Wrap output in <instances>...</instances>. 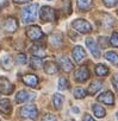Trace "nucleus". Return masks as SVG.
Listing matches in <instances>:
<instances>
[{
  "mask_svg": "<svg viewBox=\"0 0 118 121\" xmlns=\"http://www.w3.org/2000/svg\"><path fill=\"white\" fill-rule=\"evenodd\" d=\"M73 95L75 96V99H84L87 95V91L82 87H76L73 91Z\"/></svg>",
  "mask_w": 118,
  "mask_h": 121,
  "instance_id": "nucleus-27",
  "label": "nucleus"
},
{
  "mask_svg": "<svg viewBox=\"0 0 118 121\" xmlns=\"http://www.w3.org/2000/svg\"><path fill=\"white\" fill-rule=\"evenodd\" d=\"M41 121H57V120H56V116H55V115L48 113V114H45V115L42 117Z\"/></svg>",
  "mask_w": 118,
  "mask_h": 121,
  "instance_id": "nucleus-32",
  "label": "nucleus"
},
{
  "mask_svg": "<svg viewBox=\"0 0 118 121\" xmlns=\"http://www.w3.org/2000/svg\"><path fill=\"white\" fill-rule=\"evenodd\" d=\"M99 42H100V44H101L100 46H101V48H104V49L109 45V39H107V38H105V37H100V38H99Z\"/></svg>",
  "mask_w": 118,
  "mask_h": 121,
  "instance_id": "nucleus-34",
  "label": "nucleus"
},
{
  "mask_svg": "<svg viewBox=\"0 0 118 121\" xmlns=\"http://www.w3.org/2000/svg\"><path fill=\"white\" fill-rule=\"evenodd\" d=\"M39 17L42 22H54L56 19V12L50 6H43L39 10Z\"/></svg>",
  "mask_w": 118,
  "mask_h": 121,
  "instance_id": "nucleus-3",
  "label": "nucleus"
},
{
  "mask_svg": "<svg viewBox=\"0 0 118 121\" xmlns=\"http://www.w3.org/2000/svg\"><path fill=\"white\" fill-rule=\"evenodd\" d=\"M30 65L32 69H41L43 67V59L39 58V57H32L31 60H30Z\"/></svg>",
  "mask_w": 118,
  "mask_h": 121,
  "instance_id": "nucleus-23",
  "label": "nucleus"
},
{
  "mask_svg": "<svg viewBox=\"0 0 118 121\" xmlns=\"http://www.w3.org/2000/svg\"><path fill=\"white\" fill-rule=\"evenodd\" d=\"M31 53H32L35 57L42 58V57L45 56V46H44L43 44H39V43L33 44V45L31 46Z\"/></svg>",
  "mask_w": 118,
  "mask_h": 121,
  "instance_id": "nucleus-14",
  "label": "nucleus"
},
{
  "mask_svg": "<svg viewBox=\"0 0 118 121\" xmlns=\"http://www.w3.org/2000/svg\"><path fill=\"white\" fill-rule=\"evenodd\" d=\"M72 55H73V58H74V60H75L76 63L84 62L85 58H86V51H85V49H84L82 46H80V45H76V46L73 49Z\"/></svg>",
  "mask_w": 118,
  "mask_h": 121,
  "instance_id": "nucleus-10",
  "label": "nucleus"
},
{
  "mask_svg": "<svg viewBox=\"0 0 118 121\" xmlns=\"http://www.w3.org/2000/svg\"><path fill=\"white\" fill-rule=\"evenodd\" d=\"M93 5V0H78V6L81 11H88Z\"/></svg>",
  "mask_w": 118,
  "mask_h": 121,
  "instance_id": "nucleus-22",
  "label": "nucleus"
},
{
  "mask_svg": "<svg viewBox=\"0 0 118 121\" xmlns=\"http://www.w3.org/2000/svg\"><path fill=\"white\" fill-rule=\"evenodd\" d=\"M86 45H87V48L90 49V51L92 52V55L95 58L100 57V49H99L100 46L97 44V42L93 38H86Z\"/></svg>",
  "mask_w": 118,
  "mask_h": 121,
  "instance_id": "nucleus-11",
  "label": "nucleus"
},
{
  "mask_svg": "<svg viewBox=\"0 0 118 121\" xmlns=\"http://www.w3.org/2000/svg\"><path fill=\"white\" fill-rule=\"evenodd\" d=\"M37 12H38V4H31L26 6L22 11V22L24 24L33 23L37 18Z\"/></svg>",
  "mask_w": 118,
  "mask_h": 121,
  "instance_id": "nucleus-1",
  "label": "nucleus"
},
{
  "mask_svg": "<svg viewBox=\"0 0 118 121\" xmlns=\"http://www.w3.org/2000/svg\"><path fill=\"white\" fill-rule=\"evenodd\" d=\"M69 87V81L66 77H61L58 80V89L60 90H66Z\"/></svg>",
  "mask_w": 118,
  "mask_h": 121,
  "instance_id": "nucleus-29",
  "label": "nucleus"
},
{
  "mask_svg": "<svg viewBox=\"0 0 118 121\" xmlns=\"http://www.w3.org/2000/svg\"><path fill=\"white\" fill-rule=\"evenodd\" d=\"M50 43L54 45V46H58L61 43H62V35L61 33H55L51 36L50 38Z\"/></svg>",
  "mask_w": 118,
  "mask_h": 121,
  "instance_id": "nucleus-28",
  "label": "nucleus"
},
{
  "mask_svg": "<svg viewBox=\"0 0 118 121\" xmlns=\"http://www.w3.org/2000/svg\"><path fill=\"white\" fill-rule=\"evenodd\" d=\"M112 84H113V87L116 88V90H118V74H116V75L112 77Z\"/></svg>",
  "mask_w": 118,
  "mask_h": 121,
  "instance_id": "nucleus-35",
  "label": "nucleus"
},
{
  "mask_svg": "<svg viewBox=\"0 0 118 121\" xmlns=\"http://www.w3.org/2000/svg\"><path fill=\"white\" fill-rule=\"evenodd\" d=\"M23 82H24L26 86H29V87H36V86L38 84L39 80H38V77H37L36 75L28 74V75L23 76Z\"/></svg>",
  "mask_w": 118,
  "mask_h": 121,
  "instance_id": "nucleus-17",
  "label": "nucleus"
},
{
  "mask_svg": "<svg viewBox=\"0 0 118 121\" xmlns=\"http://www.w3.org/2000/svg\"><path fill=\"white\" fill-rule=\"evenodd\" d=\"M44 71L48 75H54L58 71V65L55 62H51V60H48V62L44 63Z\"/></svg>",
  "mask_w": 118,
  "mask_h": 121,
  "instance_id": "nucleus-19",
  "label": "nucleus"
},
{
  "mask_svg": "<svg viewBox=\"0 0 118 121\" xmlns=\"http://www.w3.org/2000/svg\"><path fill=\"white\" fill-rule=\"evenodd\" d=\"M36 99V94L32 91L28 90H20L16 95V102L17 103H24V102H30Z\"/></svg>",
  "mask_w": 118,
  "mask_h": 121,
  "instance_id": "nucleus-6",
  "label": "nucleus"
},
{
  "mask_svg": "<svg viewBox=\"0 0 118 121\" xmlns=\"http://www.w3.org/2000/svg\"><path fill=\"white\" fill-rule=\"evenodd\" d=\"M26 36H28L31 40L38 42V40H41V39L44 37V33H43V31L41 30L39 26L32 25V26H29V27L26 29Z\"/></svg>",
  "mask_w": 118,
  "mask_h": 121,
  "instance_id": "nucleus-4",
  "label": "nucleus"
},
{
  "mask_svg": "<svg viewBox=\"0 0 118 121\" xmlns=\"http://www.w3.org/2000/svg\"><path fill=\"white\" fill-rule=\"evenodd\" d=\"M98 101L99 102H103L105 104H109V106H112L114 103V96L112 94V91H104L103 94H100L98 96Z\"/></svg>",
  "mask_w": 118,
  "mask_h": 121,
  "instance_id": "nucleus-12",
  "label": "nucleus"
},
{
  "mask_svg": "<svg viewBox=\"0 0 118 121\" xmlns=\"http://www.w3.org/2000/svg\"><path fill=\"white\" fill-rule=\"evenodd\" d=\"M29 1H31V0H13V3L16 4H26Z\"/></svg>",
  "mask_w": 118,
  "mask_h": 121,
  "instance_id": "nucleus-37",
  "label": "nucleus"
},
{
  "mask_svg": "<svg viewBox=\"0 0 118 121\" xmlns=\"http://www.w3.org/2000/svg\"><path fill=\"white\" fill-rule=\"evenodd\" d=\"M11 112H12V106H11L10 100L7 99L0 100V113H3L5 115H10Z\"/></svg>",
  "mask_w": 118,
  "mask_h": 121,
  "instance_id": "nucleus-16",
  "label": "nucleus"
},
{
  "mask_svg": "<svg viewBox=\"0 0 118 121\" xmlns=\"http://www.w3.org/2000/svg\"><path fill=\"white\" fill-rule=\"evenodd\" d=\"M99 23L104 27H111L114 22H113V18L110 14H107V13H100L99 14Z\"/></svg>",
  "mask_w": 118,
  "mask_h": 121,
  "instance_id": "nucleus-15",
  "label": "nucleus"
},
{
  "mask_svg": "<svg viewBox=\"0 0 118 121\" xmlns=\"http://www.w3.org/2000/svg\"><path fill=\"white\" fill-rule=\"evenodd\" d=\"M3 27H4V30L6 32H11L12 33V32L17 31V29H18V22H17V19L14 17H9V18L5 19Z\"/></svg>",
  "mask_w": 118,
  "mask_h": 121,
  "instance_id": "nucleus-9",
  "label": "nucleus"
},
{
  "mask_svg": "<svg viewBox=\"0 0 118 121\" xmlns=\"http://www.w3.org/2000/svg\"><path fill=\"white\" fill-rule=\"evenodd\" d=\"M20 115L25 119H31L35 120L38 115V109L35 104H29V106H24L23 108H20Z\"/></svg>",
  "mask_w": 118,
  "mask_h": 121,
  "instance_id": "nucleus-5",
  "label": "nucleus"
},
{
  "mask_svg": "<svg viewBox=\"0 0 118 121\" xmlns=\"http://www.w3.org/2000/svg\"><path fill=\"white\" fill-rule=\"evenodd\" d=\"M110 43H111V45L118 48V32H113L112 33L111 39H110Z\"/></svg>",
  "mask_w": 118,
  "mask_h": 121,
  "instance_id": "nucleus-30",
  "label": "nucleus"
},
{
  "mask_svg": "<svg viewBox=\"0 0 118 121\" xmlns=\"http://www.w3.org/2000/svg\"><path fill=\"white\" fill-rule=\"evenodd\" d=\"M117 119H118V112H117Z\"/></svg>",
  "mask_w": 118,
  "mask_h": 121,
  "instance_id": "nucleus-38",
  "label": "nucleus"
},
{
  "mask_svg": "<svg viewBox=\"0 0 118 121\" xmlns=\"http://www.w3.org/2000/svg\"><path fill=\"white\" fill-rule=\"evenodd\" d=\"M17 62H18L19 64H26L28 58H26L25 53H19V55L17 56Z\"/></svg>",
  "mask_w": 118,
  "mask_h": 121,
  "instance_id": "nucleus-31",
  "label": "nucleus"
},
{
  "mask_svg": "<svg viewBox=\"0 0 118 121\" xmlns=\"http://www.w3.org/2000/svg\"><path fill=\"white\" fill-rule=\"evenodd\" d=\"M95 74L98 76H106L109 74V68L104 64H98L95 67Z\"/></svg>",
  "mask_w": 118,
  "mask_h": 121,
  "instance_id": "nucleus-26",
  "label": "nucleus"
},
{
  "mask_svg": "<svg viewBox=\"0 0 118 121\" xmlns=\"http://www.w3.org/2000/svg\"><path fill=\"white\" fill-rule=\"evenodd\" d=\"M93 113H94V115H95L97 117H99V119H101V117H104V116L106 115L105 109H104L101 106H99V104H93Z\"/></svg>",
  "mask_w": 118,
  "mask_h": 121,
  "instance_id": "nucleus-25",
  "label": "nucleus"
},
{
  "mask_svg": "<svg viewBox=\"0 0 118 121\" xmlns=\"http://www.w3.org/2000/svg\"><path fill=\"white\" fill-rule=\"evenodd\" d=\"M105 58H106L107 60H110L112 64L118 65V55H117L116 52H113V51L106 52V53H105Z\"/></svg>",
  "mask_w": 118,
  "mask_h": 121,
  "instance_id": "nucleus-24",
  "label": "nucleus"
},
{
  "mask_svg": "<svg viewBox=\"0 0 118 121\" xmlns=\"http://www.w3.org/2000/svg\"><path fill=\"white\" fill-rule=\"evenodd\" d=\"M58 64H60V67L65 70V71H71V70H73V68H74V65H73V63L71 62V59L67 57V56H62V57H60L58 58Z\"/></svg>",
  "mask_w": 118,
  "mask_h": 121,
  "instance_id": "nucleus-13",
  "label": "nucleus"
},
{
  "mask_svg": "<svg viewBox=\"0 0 118 121\" xmlns=\"http://www.w3.org/2000/svg\"><path fill=\"white\" fill-rule=\"evenodd\" d=\"M63 101H65L63 95H61V94H54L52 95V103H54L56 109H61L62 108Z\"/></svg>",
  "mask_w": 118,
  "mask_h": 121,
  "instance_id": "nucleus-21",
  "label": "nucleus"
},
{
  "mask_svg": "<svg viewBox=\"0 0 118 121\" xmlns=\"http://www.w3.org/2000/svg\"><path fill=\"white\" fill-rule=\"evenodd\" d=\"M72 27L80 33H88L92 31V25L85 19H75L72 23Z\"/></svg>",
  "mask_w": 118,
  "mask_h": 121,
  "instance_id": "nucleus-2",
  "label": "nucleus"
},
{
  "mask_svg": "<svg viewBox=\"0 0 118 121\" xmlns=\"http://www.w3.org/2000/svg\"><path fill=\"white\" fill-rule=\"evenodd\" d=\"M74 77H75V80L79 81V82H85V81H87L88 77H90V71H88L87 67L84 65V67L78 68V69L74 71Z\"/></svg>",
  "mask_w": 118,
  "mask_h": 121,
  "instance_id": "nucleus-8",
  "label": "nucleus"
},
{
  "mask_svg": "<svg viewBox=\"0 0 118 121\" xmlns=\"http://www.w3.org/2000/svg\"><path fill=\"white\" fill-rule=\"evenodd\" d=\"M103 1H104V5L106 7H113V6L117 5L118 0H103Z\"/></svg>",
  "mask_w": 118,
  "mask_h": 121,
  "instance_id": "nucleus-33",
  "label": "nucleus"
},
{
  "mask_svg": "<svg viewBox=\"0 0 118 121\" xmlns=\"http://www.w3.org/2000/svg\"><path fill=\"white\" fill-rule=\"evenodd\" d=\"M101 88H103V81L94 80V81L91 82V84L88 87V94L90 95H95Z\"/></svg>",
  "mask_w": 118,
  "mask_h": 121,
  "instance_id": "nucleus-18",
  "label": "nucleus"
},
{
  "mask_svg": "<svg viewBox=\"0 0 118 121\" xmlns=\"http://www.w3.org/2000/svg\"><path fill=\"white\" fill-rule=\"evenodd\" d=\"M82 120H84V121H94V119H93V117H92L90 114H87V113H86V114H84V117H82Z\"/></svg>",
  "mask_w": 118,
  "mask_h": 121,
  "instance_id": "nucleus-36",
  "label": "nucleus"
},
{
  "mask_svg": "<svg viewBox=\"0 0 118 121\" xmlns=\"http://www.w3.org/2000/svg\"><path fill=\"white\" fill-rule=\"evenodd\" d=\"M0 64H1V67L5 70H10L13 67V58L11 56H5V57L1 58V60H0Z\"/></svg>",
  "mask_w": 118,
  "mask_h": 121,
  "instance_id": "nucleus-20",
  "label": "nucleus"
},
{
  "mask_svg": "<svg viewBox=\"0 0 118 121\" xmlns=\"http://www.w3.org/2000/svg\"><path fill=\"white\" fill-rule=\"evenodd\" d=\"M13 90H14V86L6 77L0 78V93L5 95H10L13 93Z\"/></svg>",
  "mask_w": 118,
  "mask_h": 121,
  "instance_id": "nucleus-7",
  "label": "nucleus"
}]
</instances>
